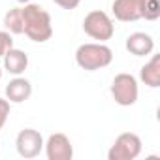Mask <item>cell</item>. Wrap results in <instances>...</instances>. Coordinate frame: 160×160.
<instances>
[{
	"label": "cell",
	"mask_w": 160,
	"mask_h": 160,
	"mask_svg": "<svg viewBox=\"0 0 160 160\" xmlns=\"http://www.w3.org/2000/svg\"><path fill=\"white\" fill-rule=\"evenodd\" d=\"M139 79L151 89L160 87V55H151L149 62H145L139 70Z\"/></svg>",
	"instance_id": "cell-12"
},
{
	"label": "cell",
	"mask_w": 160,
	"mask_h": 160,
	"mask_svg": "<svg viewBox=\"0 0 160 160\" xmlns=\"http://www.w3.org/2000/svg\"><path fill=\"white\" fill-rule=\"evenodd\" d=\"M111 96L115 100V104L122 106V108H130L138 102L139 98V85L138 79L132 73H117L111 81Z\"/></svg>",
	"instance_id": "cell-3"
},
{
	"label": "cell",
	"mask_w": 160,
	"mask_h": 160,
	"mask_svg": "<svg viewBox=\"0 0 160 160\" xmlns=\"http://www.w3.org/2000/svg\"><path fill=\"white\" fill-rule=\"evenodd\" d=\"M111 12L121 23H134L141 19V0H113Z\"/></svg>",
	"instance_id": "cell-9"
},
{
	"label": "cell",
	"mask_w": 160,
	"mask_h": 160,
	"mask_svg": "<svg viewBox=\"0 0 160 160\" xmlns=\"http://www.w3.org/2000/svg\"><path fill=\"white\" fill-rule=\"evenodd\" d=\"M43 136L34 128H23L15 138V149L21 158H36L43 151Z\"/></svg>",
	"instance_id": "cell-6"
},
{
	"label": "cell",
	"mask_w": 160,
	"mask_h": 160,
	"mask_svg": "<svg viewBox=\"0 0 160 160\" xmlns=\"http://www.w3.org/2000/svg\"><path fill=\"white\" fill-rule=\"evenodd\" d=\"M19 4H28V2H32V0H17Z\"/></svg>",
	"instance_id": "cell-18"
},
{
	"label": "cell",
	"mask_w": 160,
	"mask_h": 160,
	"mask_svg": "<svg viewBox=\"0 0 160 160\" xmlns=\"http://www.w3.org/2000/svg\"><path fill=\"white\" fill-rule=\"evenodd\" d=\"M4 27L10 34H23V12H21V8H12L6 12Z\"/></svg>",
	"instance_id": "cell-13"
},
{
	"label": "cell",
	"mask_w": 160,
	"mask_h": 160,
	"mask_svg": "<svg viewBox=\"0 0 160 160\" xmlns=\"http://www.w3.org/2000/svg\"><path fill=\"white\" fill-rule=\"evenodd\" d=\"M43 149H45L47 160H72L73 158V145L70 138L62 132L51 134L47 141L43 143Z\"/></svg>",
	"instance_id": "cell-7"
},
{
	"label": "cell",
	"mask_w": 160,
	"mask_h": 160,
	"mask_svg": "<svg viewBox=\"0 0 160 160\" xmlns=\"http://www.w3.org/2000/svg\"><path fill=\"white\" fill-rule=\"evenodd\" d=\"M113 62V51L102 42L81 43L75 51V64L85 72H96Z\"/></svg>",
	"instance_id": "cell-2"
},
{
	"label": "cell",
	"mask_w": 160,
	"mask_h": 160,
	"mask_svg": "<svg viewBox=\"0 0 160 160\" xmlns=\"http://www.w3.org/2000/svg\"><path fill=\"white\" fill-rule=\"evenodd\" d=\"M2 75H4V68L0 66V79H2Z\"/></svg>",
	"instance_id": "cell-19"
},
{
	"label": "cell",
	"mask_w": 160,
	"mask_h": 160,
	"mask_svg": "<svg viewBox=\"0 0 160 160\" xmlns=\"http://www.w3.org/2000/svg\"><path fill=\"white\" fill-rule=\"evenodd\" d=\"M13 47V38L8 30H0V58L6 55L8 49Z\"/></svg>",
	"instance_id": "cell-15"
},
{
	"label": "cell",
	"mask_w": 160,
	"mask_h": 160,
	"mask_svg": "<svg viewBox=\"0 0 160 160\" xmlns=\"http://www.w3.org/2000/svg\"><path fill=\"white\" fill-rule=\"evenodd\" d=\"M83 32H85L89 38L106 43L108 40L113 38V34H115V25H113L111 17H109L106 12H102V10H92V12H89V13L85 15V19H83Z\"/></svg>",
	"instance_id": "cell-4"
},
{
	"label": "cell",
	"mask_w": 160,
	"mask_h": 160,
	"mask_svg": "<svg viewBox=\"0 0 160 160\" xmlns=\"http://www.w3.org/2000/svg\"><path fill=\"white\" fill-rule=\"evenodd\" d=\"M143 143L141 138L134 132H122L115 138L113 145L108 151L109 160H134L141 154Z\"/></svg>",
	"instance_id": "cell-5"
},
{
	"label": "cell",
	"mask_w": 160,
	"mask_h": 160,
	"mask_svg": "<svg viewBox=\"0 0 160 160\" xmlns=\"http://www.w3.org/2000/svg\"><path fill=\"white\" fill-rule=\"evenodd\" d=\"M4 94H6V100L10 104H23V102H27L32 96V83L28 81L27 77L15 75L12 81L6 85Z\"/></svg>",
	"instance_id": "cell-8"
},
{
	"label": "cell",
	"mask_w": 160,
	"mask_h": 160,
	"mask_svg": "<svg viewBox=\"0 0 160 160\" xmlns=\"http://www.w3.org/2000/svg\"><path fill=\"white\" fill-rule=\"evenodd\" d=\"M21 12H23V34L28 40L36 43H45L53 38V23L45 8L34 2H28V4H23Z\"/></svg>",
	"instance_id": "cell-1"
},
{
	"label": "cell",
	"mask_w": 160,
	"mask_h": 160,
	"mask_svg": "<svg viewBox=\"0 0 160 160\" xmlns=\"http://www.w3.org/2000/svg\"><path fill=\"white\" fill-rule=\"evenodd\" d=\"M53 2L62 10H75L79 4H81V0H53Z\"/></svg>",
	"instance_id": "cell-17"
},
{
	"label": "cell",
	"mask_w": 160,
	"mask_h": 160,
	"mask_svg": "<svg viewBox=\"0 0 160 160\" xmlns=\"http://www.w3.org/2000/svg\"><path fill=\"white\" fill-rule=\"evenodd\" d=\"M4 58V70L12 75H21L27 68H28V55L23 51V49H17V47H12L6 51V55L2 57Z\"/></svg>",
	"instance_id": "cell-11"
},
{
	"label": "cell",
	"mask_w": 160,
	"mask_h": 160,
	"mask_svg": "<svg viewBox=\"0 0 160 160\" xmlns=\"http://www.w3.org/2000/svg\"><path fill=\"white\" fill-rule=\"evenodd\" d=\"M160 17V0H141V19L156 21Z\"/></svg>",
	"instance_id": "cell-14"
},
{
	"label": "cell",
	"mask_w": 160,
	"mask_h": 160,
	"mask_svg": "<svg viewBox=\"0 0 160 160\" xmlns=\"http://www.w3.org/2000/svg\"><path fill=\"white\" fill-rule=\"evenodd\" d=\"M10 109H12V104H10L6 98H0V130H2V128H4V124L8 122Z\"/></svg>",
	"instance_id": "cell-16"
},
{
	"label": "cell",
	"mask_w": 160,
	"mask_h": 160,
	"mask_svg": "<svg viewBox=\"0 0 160 160\" xmlns=\"http://www.w3.org/2000/svg\"><path fill=\"white\" fill-rule=\"evenodd\" d=\"M126 51L134 57H147L154 51V40L147 32H132L126 38Z\"/></svg>",
	"instance_id": "cell-10"
}]
</instances>
